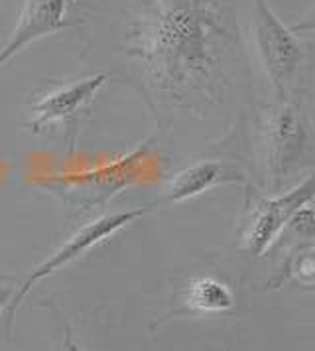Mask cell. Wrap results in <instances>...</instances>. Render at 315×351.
I'll return each mask as SVG.
<instances>
[{
  "label": "cell",
  "instance_id": "obj_9",
  "mask_svg": "<svg viewBox=\"0 0 315 351\" xmlns=\"http://www.w3.org/2000/svg\"><path fill=\"white\" fill-rule=\"evenodd\" d=\"M282 282H294L299 288L315 290V245H299L288 255L278 285Z\"/></svg>",
  "mask_w": 315,
  "mask_h": 351
},
{
  "label": "cell",
  "instance_id": "obj_4",
  "mask_svg": "<svg viewBox=\"0 0 315 351\" xmlns=\"http://www.w3.org/2000/svg\"><path fill=\"white\" fill-rule=\"evenodd\" d=\"M71 24L69 0H24L14 30L8 42L0 48V67L28 48L32 42L53 32H62Z\"/></svg>",
  "mask_w": 315,
  "mask_h": 351
},
{
  "label": "cell",
  "instance_id": "obj_8",
  "mask_svg": "<svg viewBox=\"0 0 315 351\" xmlns=\"http://www.w3.org/2000/svg\"><path fill=\"white\" fill-rule=\"evenodd\" d=\"M305 148V130L292 107H282L272 125V170L274 174H286L296 164Z\"/></svg>",
  "mask_w": 315,
  "mask_h": 351
},
{
  "label": "cell",
  "instance_id": "obj_10",
  "mask_svg": "<svg viewBox=\"0 0 315 351\" xmlns=\"http://www.w3.org/2000/svg\"><path fill=\"white\" fill-rule=\"evenodd\" d=\"M294 233L303 239H315V197L307 199L301 208L294 213L292 221L288 225Z\"/></svg>",
  "mask_w": 315,
  "mask_h": 351
},
{
  "label": "cell",
  "instance_id": "obj_1",
  "mask_svg": "<svg viewBox=\"0 0 315 351\" xmlns=\"http://www.w3.org/2000/svg\"><path fill=\"white\" fill-rule=\"evenodd\" d=\"M152 208L154 206H150V208H132L125 209V211H116V213H109V215H103V217H99V219H94L91 223L83 225L81 229H77L69 239L62 243V247L58 251H53L42 265H38L28 274V278L24 280V285L18 288V292L12 296V300L8 302V324L12 322L16 310L22 304V300L26 298V294L40 280L47 278L53 272L62 271L63 267H67L69 263L77 261L79 256L89 253L99 243H103L105 239L112 237L114 233H118L121 229H125L130 223L138 221L146 213H150Z\"/></svg>",
  "mask_w": 315,
  "mask_h": 351
},
{
  "label": "cell",
  "instance_id": "obj_11",
  "mask_svg": "<svg viewBox=\"0 0 315 351\" xmlns=\"http://www.w3.org/2000/svg\"><path fill=\"white\" fill-rule=\"evenodd\" d=\"M62 351H83V348L77 343L73 330L67 322H63V334H62Z\"/></svg>",
  "mask_w": 315,
  "mask_h": 351
},
{
  "label": "cell",
  "instance_id": "obj_5",
  "mask_svg": "<svg viewBox=\"0 0 315 351\" xmlns=\"http://www.w3.org/2000/svg\"><path fill=\"white\" fill-rule=\"evenodd\" d=\"M107 80L109 73H97L49 91L46 97H42L38 103L32 105V119L28 121V128H32L34 132H40L49 125L71 119L93 101Z\"/></svg>",
  "mask_w": 315,
  "mask_h": 351
},
{
  "label": "cell",
  "instance_id": "obj_12",
  "mask_svg": "<svg viewBox=\"0 0 315 351\" xmlns=\"http://www.w3.org/2000/svg\"><path fill=\"white\" fill-rule=\"evenodd\" d=\"M294 34L298 32H315V8L312 12H307L305 16L301 18L299 22H296L292 28H290Z\"/></svg>",
  "mask_w": 315,
  "mask_h": 351
},
{
  "label": "cell",
  "instance_id": "obj_2",
  "mask_svg": "<svg viewBox=\"0 0 315 351\" xmlns=\"http://www.w3.org/2000/svg\"><path fill=\"white\" fill-rule=\"evenodd\" d=\"M254 8V42L260 62L274 91L286 95L301 62V44L280 18L272 12L266 0H252Z\"/></svg>",
  "mask_w": 315,
  "mask_h": 351
},
{
  "label": "cell",
  "instance_id": "obj_3",
  "mask_svg": "<svg viewBox=\"0 0 315 351\" xmlns=\"http://www.w3.org/2000/svg\"><path fill=\"white\" fill-rule=\"evenodd\" d=\"M315 197V174L301 180L290 192L278 197H262L251 209V215L242 231V251L254 258L266 255V251L278 241L280 233L290 225L294 213L307 199Z\"/></svg>",
  "mask_w": 315,
  "mask_h": 351
},
{
  "label": "cell",
  "instance_id": "obj_13",
  "mask_svg": "<svg viewBox=\"0 0 315 351\" xmlns=\"http://www.w3.org/2000/svg\"><path fill=\"white\" fill-rule=\"evenodd\" d=\"M8 302H10V290L0 287V312L8 306Z\"/></svg>",
  "mask_w": 315,
  "mask_h": 351
},
{
  "label": "cell",
  "instance_id": "obj_7",
  "mask_svg": "<svg viewBox=\"0 0 315 351\" xmlns=\"http://www.w3.org/2000/svg\"><path fill=\"white\" fill-rule=\"evenodd\" d=\"M179 308L173 316H220L236 308L235 292L215 276H195L177 296Z\"/></svg>",
  "mask_w": 315,
  "mask_h": 351
},
{
  "label": "cell",
  "instance_id": "obj_6",
  "mask_svg": "<svg viewBox=\"0 0 315 351\" xmlns=\"http://www.w3.org/2000/svg\"><path fill=\"white\" fill-rule=\"evenodd\" d=\"M240 184L244 182L242 174L225 164L219 160H203V162H197V164H191L186 170H181L179 174L173 176V180L170 182V186L166 188L164 197L156 202L162 204H179V202H188L191 197H197L207 190L220 186V184Z\"/></svg>",
  "mask_w": 315,
  "mask_h": 351
}]
</instances>
